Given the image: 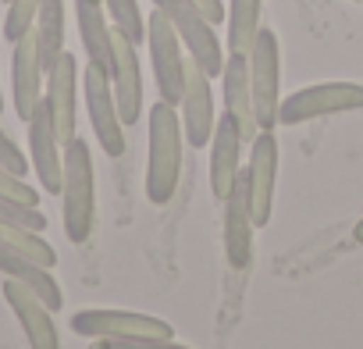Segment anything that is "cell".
<instances>
[{"label":"cell","mask_w":363,"mask_h":349,"mask_svg":"<svg viewBox=\"0 0 363 349\" xmlns=\"http://www.w3.org/2000/svg\"><path fill=\"white\" fill-rule=\"evenodd\" d=\"M182 118L174 104L150 107V153H146V196L150 204L164 207L182 179Z\"/></svg>","instance_id":"6da1fadb"},{"label":"cell","mask_w":363,"mask_h":349,"mask_svg":"<svg viewBox=\"0 0 363 349\" xmlns=\"http://www.w3.org/2000/svg\"><path fill=\"white\" fill-rule=\"evenodd\" d=\"M61 211H65V236L68 243L82 246L96 225V174L93 153L82 135L65 143V179H61Z\"/></svg>","instance_id":"7a4b0ae2"},{"label":"cell","mask_w":363,"mask_h":349,"mask_svg":"<svg viewBox=\"0 0 363 349\" xmlns=\"http://www.w3.org/2000/svg\"><path fill=\"white\" fill-rule=\"evenodd\" d=\"M153 8H160V11L171 18V26H174L182 47H186V54L196 57L211 79H221V72H225V54H221L218 26L193 4V0H153Z\"/></svg>","instance_id":"3957f363"},{"label":"cell","mask_w":363,"mask_h":349,"mask_svg":"<svg viewBox=\"0 0 363 349\" xmlns=\"http://www.w3.org/2000/svg\"><path fill=\"white\" fill-rule=\"evenodd\" d=\"M146 47H150V65H153L160 100L178 107L182 86H186V47H182L171 18L160 8H153V15L146 18Z\"/></svg>","instance_id":"277c9868"},{"label":"cell","mask_w":363,"mask_h":349,"mask_svg":"<svg viewBox=\"0 0 363 349\" xmlns=\"http://www.w3.org/2000/svg\"><path fill=\"white\" fill-rule=\"evenodd\" d=\"M72 331L82 338H171L174 328L164 317L118 310V306H89L72 317Z\"/></svg>","instance_id":"5b68a950"},{"label":"cell","mask_w":363,"mask_h":349,"mask_svg":"<svg viewBox=\"0 0 363 349\" xmlns=\"http://www.w3.org/2000/svg\"><path fill=\"white\" fill-rule=\"evenodd\" d=\"M82 96H86L89 125H93V135H96L100 150H104L107 157H121V153H125V121H121V114H118L111 72L100 68V65H93V61H86Z\"/></svg>","instance_id":"8992f818"},{"label":"cell","mask_w":363,"mask_h":349,"mask_svg":"<svg viewBox=\"0 0 363 349\" xmlns=\"http://www.w3.org/2000/svg\"><path fill=\"white\" fill-rule=\"evenodd\" d=\"M363 107V86L359 82H317L306 89H296L278 104V125H299L324 114H345Z\"/></svg>","instance_id":"52a82bcc"},{"label":"cell","mask_w":363,"mask_h":349,"mask_svg":"<svg viewBox=\"0 0 363 349\" xmlns=\"http://www.w3.org/2000/svg\"><path fill=\"white\" fill-rule=\"evenodd\" d=\"M178 118H182L186 143H193V150L211 146V135L218 125L214 86H211V75L203 72V65L189 54H186V86H182V100H178Z\"/></svg>","instance_id":"ba28073f"},{"label":"cell","mask_w":363,"mask_h":349,"mask_svg":"<svg viewBox=\"0 0 363 349\" xmlns=\"http://www.w3.org/2000/svg\"><path fill=\"white\" fill-rule=\"evenodd\" d=\"M250 86H253V104H257V121L260 128L278 125V89H281V47L271 29L260 26L257 43L250 50Z\"/></svg>","instance_id":"9c48e42d"},{"label":"cell","mask_w":363,"mask_h":349,"mask_svg":"<svg viewBox=\"0 0 363 349\" xmlns=\"http://www.w3.org/2000/svg\"><path fill=\"white\" fill-rule=\"evenodd\" d=\"M246 182H250V218H253L257 228H264L271 221L274 186H278V139H274V128H260L257 139L250 143Z\"/></svg>","instance_id":"30bf717a"},{"label":"cell","mask_w":363,"mask_h":349,"mask_svg":"<svg viewBox=\"0 0 363 349\" xmlns=\"http://www.w3.org/2000/svg\"><path fill=\"white\" fill-rule=\"evenodd\" d=\"M29 125V157H33V171L47 193H61V179H65V143L57 135L50 104L40 100Z\"/></svg>","instance_id":"8fae6325"},{"label":"cell","mask_w":363,"mask_h":349,"mask_svg":"<svg viewBox=\"0 0 363 349\" xmlns=\"http://www.w3.org/2000/svg\"><path fill=\"white\" fill-rule=\"evenodd\" d=\"M111 86H114L121 121L135 125L143 118V72H139L135 43L114 26H111Z\"/></svg>","instance_id":"7c38bea8"},{"label":"cell","mask_w":363,"mask_h":349,"mask_svg":"<svg viewBox=\"0 0 363 349\" xmlns=\"http://www.w3.org/2000/svg\"><path fill=\"white\" fill-rule=\"evenodd\" d=\"M225 204V257L235 271H250L253 267V239H257V225L250 218V182H246V167L239 174V182L232 186V193L221 200Z\"/></svg>","instance_id":"4fadbf2b"},{"label":"cell","mask_w":363,"mask_h":349,"mask_svg":"<svg viewBox=\"0 0 363 349\" xmlns=\"http://www.w3.org/2000/svg\"><path fill=\"white\" fill-rule=\"evenodd\" d=\"M221 100H225V114L235 121L242 143L250 146V143L257 139V132H260L257 104H253V86H250V54H228V57H225Z\"/></svg>","instance_id":"5bb4252c"},{"label":"cell","mask_w":363,"mask_h":349,"mask_svg":"<svg viewBox=\"0 0 363 349\" xmlns=\"http://www.w3.org/2000/svg\"><path fill=\"white\" fill-rule=\"evenodd\" d=\"M4 299H8L11 314L18 317L29 349H61V335H57V324H54V310H50L33 289H26L22 282L8 278V282H4Z\"/></svg>","instance_id":"9a60e30c"},{"label":"cell","mask_w":363,"mask_h":349,"mask_svg":"<svg viewBox=\"0 0 363 349\" xmlns=\"http://www.w3.org/2000/svg\"><path fill=\"white\" fill-rule=\"evenodd\" d=\"M15 54H11V96H15V114L22 121L33 118L36 104L43 100V82H47V72H43V61H40V47H36V33L29 29L18 43H11Z\"/></svg>","instance_id":"2e32d148"},{"label":"cell","mask_w":363,"mask_h":349,"mask_svg":"<svg viewBox=\"0 0 363 349\" xmlns=\"http://www.w3.org/2000/svg\"><path fill=\"white\" fill-rule=\"evenodd\" d=\"M43 100L50 104V114H54L61 143L75 139L79 135V128H75V121H79V61H75V54L65 50L57 57V65L47 72Z\"/></svg>","instance_id":"e0dca14e"},{"label":"cell","mask_w":363,"mask_h":349,"mask_svg":"<svg viewBox=\"0 0 363 349\" xmlns=\"http://www.w3.org/2000/svg\"><path fill=\"white\" fill-rule=\"evenodd\" d=\"M242 135L235 128V121L221 111L214 135H211V189L218 200H225L232 193V186L239 182L242 174Z\"/></svg>","instance_id":"ac0fdd59"},{"label":"cell","mask_w":363,"mask_h":349,"mask_svg":"<svg viewBox=\"0 0 363 349\" xmlns=\"http://www.w3.org/2000/svg\"><path fill=\"white\" fill-rule=\"evenodd\" d=\"M50 271L54 267H43V264H36V260H29V257H22V253H15L8 246H0V275L22 282L26 289H33L50 310H61L65 306V292H61V285H57V278Z\"/></svg>","instance_id":"d6986e66"},{"label":"cell","mask_w":363,"mask_h":349,"mask_svg":"<svg viewBox=\"0 0 363 349\" xmlns=\"http://www.w3.org/2000/svg\"><path fill=\"white\" fill-rule=\"evenodd\" d=\"M75 18H79V40L93 65L111 72V26L104 0H75Z\"/></svg>","instance_id":"ffe728a7"},{"label":"cell","mask_w":363,"mask_h":349,"mask_svg":"<svg viewBox=\"0 0 363 349\" xmlns=\"http://www.w3.org/2000/svg\"><path fill=\"white\" fill-rule=\"evenodd\" d=\"M33 33H36L43 72H50L57 65V57L65 54V0H43Z\"/></svg>","instance_id":"44dd1931"},{"label":"cell","mask_w":363,"mask_h":349,"mask_svg":"<svg viewBox=\"0 0 363 349\" xmlns=\"http://www.w3.org/2000/svg\"><path fill=\"white\" fill-rule=\"evenodd\" d=\"M260 8L264 0H228V54H250L253 43H257V33H260Z\"/></svg>","instance_id":"7402d4cb"},{"label":"cell","mask_w":363,"mask_h":349,"mask_svg":"<svg viewBox=\"0 0 363 349\" xmlns=\"http://www.w3.org/2000/svg\"><path fill=\"white\" fill-rule=\"evenodd\" d=\"M0 246H8V250H15V253H22V257H29V260H36L43 267H54L57 264V253L43 239V232H33V228L15 225V221H4V218H0Z\"/></svg>","instance_id":"603a6c76"},{"label":"cell","mask_w":363,"mask_h":349,"mask_svg":"<svg viewBox=\"0 0 363 349\" xmlns=\"http://www.w3.org/2000/svg\"><path fill=\"white\" fill-rule=\"evenodd\" d=\"M104 8H107V15H111V26L121 29L135 47L146 40V18H143V11H139V0H104Z\"/></svg>","instance_id":"cb8c5ba5"},{"label":"cell","mask_w":363,"mask_h":349,"mask_svg":"<svg viewBox=\"0 0 363 349\" xmlns=\"http://www.w3.org/2000/svg\"><path fill=\"white\" fill-rule=\"evenodd\" d=\"M40 4L43 0H8V15H4V40L8 43H18L36 26Z\"/></svg>","instance_id":"d4e9b609"},{"label":"cell","mask_w":363,"mask_h":349,"mask_svg":"<svg viewBox=\"0 0 363 349\" xmlns=\"http://www.w3.org/2000/svg\"><path fill=\"white\" fill-rule=\"evenodd\" d=\"M0 218L4 221H15V225H26L33 232H43L47 228V218L40 207H29L22 200H11V196H0Z\"/></svg>","instance_id":"484cf974"},{"label":"cell","mask_w":363,"mask_h":349,"mask_svg":"<svg viewBox=\"0 0 363 349\" xmlns=\"http://www.w3.org/2000/svg\"><path fill=\"white\" fill-rule=\"evenodd\" d=\"M0 196H11V200H22V204H29V207H40V193H36L26 179L11 174L4 164H0Z\"/></svg>","instance_id":"4316f807"},{"label":"cell","mask_w":363,"mask_h":349,"mask_svg":"<svg viewBox=\"0 0 363 349\" xmlns=\"http://www.w3.org/2000/svg\"><path fill=\"white\" fill-rule=\"evenodd\" d=\"M0 164H4L11 174H18V179H26V171L33 167V164L26 160V153L18 150V143H15L4 128H0Z\"/></svg>","instance_id":"83f0119b"},{"label":"cell","mask_w":363,"mask_h":349,"mask_svg":"<svg viewBox=\"0 0 363 349\" xmlns=\"http://www.w3.org/2000/svg\"><path fill=\"white\" fill-rule=\"evenodd\" d=\"M107 349H189V345H178L171 338H111Z\"/></svg>","instance_id":"f1b7e54d"},{"label":"cell","mask_w":363,"mask_h":349,"mask_svg":"<svg viewBox=\"0 0 363 349\" xmlns=\"http://www.w3.org/2000/svg\"><path fill=\"white\" fill-rule=\"evenodd\" d=\"M193 4L214 22V26H221V18H225V8H221V0H193Z\"/></svg>","instance_id":"f546056e"},{"label":"cell","mask_w":363,"mask_h":349,"mask_svg":"<svg viewBox=\"0 0 363 349\" xmlns=\"http://www.w3.org/2000/svg\"><path fill=\"white\" fill-rule=\"evenodd\" d=\"M352 239L363 246V221H356V228H352Z\"/></svg>","instance_id":"4dcf8cb0"},{"label":"cell","mask_w":363,"mask_h":349,"mask_svg":"<svg viewBox=\"0 0 363 349\" xmlns=\"http://www.w3.org/2000/svg\"><path fill=\"white\" fill-rule=\"evenodd\" d=\"M89 349H107V342L104 338H89Z\"/></svg>","instance_id":"1f68e13d"},{"label":"cell","mask_w":363,"mask_h":349,"mask_svg":"<svg viewBox=\"0 0 363 349\" xmlns=\"http://www.w3.org/2000/svg\"><path fill=\"white\" fill-rule=\"evenodd\" d=\"M0 111H4V89H0Z\"/></svg>","instance_id":"d6a6232c"},{"label":"cell","mask_w":363,"mask_h":349,"mask_svg":"<svg viewBox=\"0 0 363 349\" xmlns=\"http://www.w3.org/2000/svg\"><path fill=\"white\" fill-rule=\"evenodd\" d=\"M4 4H8V0H4Z\"/></svg>","instance_id":"836d02e7"}]
</instances>
